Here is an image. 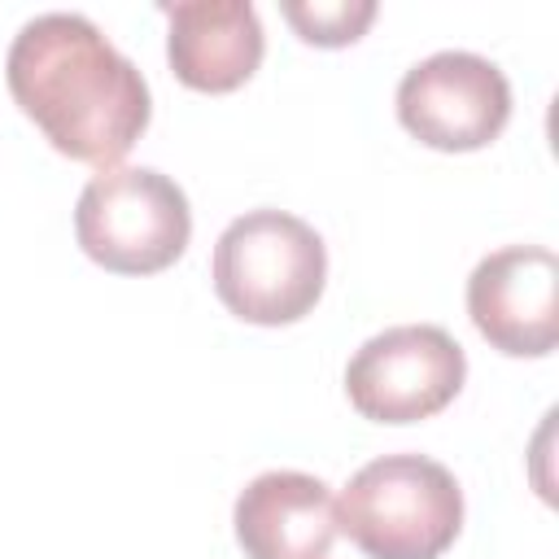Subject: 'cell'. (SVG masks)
Listing matches in <instances>:
<instances>
[{"label": "cell", "mask_w": 559, "mask_h": 559, "mask_svg": "<svg viewBox=\"0 0 559 559\" xmlns=\"http://www.w3.org/2000/svg\"><path fill=\"white\" fill-rule=\"evenodd\" d=\"M4 79L61 157L100 170L118 166L153 118L144 74L83 13L31 17L9 44Z\"/></svg>", "instance_id": "6da1fadb"}, {"label": "cell", "mask_w": 559, "mask_h": 559, "mask_svg": "<svg viewBox=\"0 0 559 559\" xmlns=\"http://www.w3.org/2000/svg\"><path fill=\"white\" fill-rule=\"evenodd\" d=\"M463 528V489L428 454L362 463L336 498V533L367 559H441Z\"/></svg>", "instance_id": "7a4b0ae2"}, {"label": "cell", "mask_w": 559, "mask_h": 559, "mask_svg": "<svg viewBox=\"0 0 559 559\" xmlns=\"http://www.w3.org/2000/svg\"><path fill=\"white\" fill-rule=\"evenodd\" d=\"M210 275L236 319L258 328L297 323L323 297L328 245L306 218L262 205L223 227Z\"/></svg>", "instance_id": "3957f363"}, {"label": "cell", "mask_w": 559, "mask_h": 559, "mask_svg": "<svg viewBox=\"0 0 559 559\" xmlns=\"http://www.w3.org/2000/svg\"><path fill=\"white\" fill-rule=\"evenodd\" d=\"M74 240L114 275H157L183 258L192 210L170 175L153 166H109L79 192Z\"/></svg>", "instance_id": "277c9868"}, {"label": "cell", "mask_w": 559, "mask_h": 559, "mask_svg": "<svg viewBox=\"0 0 559 559\" xmlns=\"http://www.w3.org/2000/svg\"><path fill=\"white\" fill-rule=\"evenodd\" d=\"M463 380L467 354L437 323L384 328L345 362V397L371 424H419L445 411Z\"/></svg>", "instance_id": "5b68a950"}, {"label": "cell", "mask_w": 559, "mask_h": 559, "mask_svg": "<svg viewBox=\"0 0 559 559\" xmlns=\"http://www.w3.org/2000/svg\"><path fill=\"white\" fill-rule=\"evenodd\" d=\"M507 118L511 83L480 52H432L397 83V122L437 153H476L502 135Z\"/></svg>", "instance_id": "8992f818"}, {"label": "cell", "mask_w": 559, "mask_h": 559, "mask_svg": "<svg viewBox=\"0 0 559 559\" xmlns=\"http://www.w3.org/2000/svg\"><path fill=\"white\" fill-rule=\"evenodd\" d=\"M476 332L511 358H546L559 341V258L546 245H507L467 275Z\"/></svg>", "instance_id": "52a82bcc"}, {"label": "cell", "mask_w": 559, "mask_h": 559, "mask_svg": "<svg viewBox=\"0 0 559 559\" xmlns=\"http://www.w3.org/2000/svg\"><path fill=\"white\" fill-rule=\"evenodd\" d=\"M157 9L170 26L166 57L183 87L223 96L245 87L262 66L266 35L249 0H179Z\"/></svg>", "instance_id": "ba28073f"}, {"label": "cell", "mask_w": 559, "mask_h": 559, "mask_svg": "<svg viewBox=\"0 0 559 559\" xmlns=\"http://www.w3.org/2000/svg\"><path fill=\"white\" fill-rule=\"evenodd\" d=\"M231 524L249 559H328L336 542V502L319 476L280 467L240 489Z\"/></svg>", "instance_id": "9c48e42d"}, {"label": "cell", "mask_w": 559, "mask_h": 559, "mask_svg": "<svg viewBox=\"0 0 559 559\" xmlns=\"http://www.w3.org/2000/svg\"><path fill=\"white\" fill-rule=\"evenodd\" d=\"M280 13L314 48H345L376 22V0H284Z\"/></svg>", "instance_id": "30bf717a"}]
</instances>
